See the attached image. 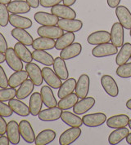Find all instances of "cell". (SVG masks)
<instances>
[{"instance_id": "18", "label": "cell", "mask_w": 131, "mask_h": 145, "mask_svg": "<svg viewBox=\"0 0 131 145\" xmlns=\"http://www.w3.org/2000/svg\"><path fill=\"white\" fill-rule=\"evenodd\" d=\"M116 15L119 22L126 29H131V12L124 6H118L116 8Z\"/></svg>"}, {"instance_id": "1", "label": "cell", "mask_w": 131, "mask_h": 145, "mask_svg": "<svg viewBox=\"0 0 131 145\" xmlns=\"http://www.w3.org/2000/svg\"><path fill=\"white\" fill-rule=\"evenodd\" d=\"M118 53V47L112 43H103L95 46L92 50V55L96 58H103L116 55Z\"/></svg>"}, {"instance_id": "10", "label": "cell", "mask_w": 131, "mask_h": 145, "mask_svg": "<svg viewBox=\"0 0 131 145\" xmlns=\"http://www.w3.org/2000/svg\"><path fill=\"white\" fill-rule=\"evenodd\" d=\"M57 25L63 31L75 33L83 28V22L76 19H61L58 20Z\"/></svg>"}, {"instance_id": "2", "label": "cell", "mask_w": 131, "mask_h": 145, "mask_svg": "<svg viewBox=\"0 0 131 145\" xmlns=\"http://www.w3.org/2000/svg\"><path fill=\"white\" fill-rule=\"evenodd\" d=\"M81 129L79 127H71L63 132L59 137V144L70 145L75 142L81 135Z\"/></svg>"}, {"instance_id": "40", "label": "cell", "mask_w": 131, "mask_h": 145, "mask_svg": "<svg viewBox=\"0 0 131 145\" xmlns=\"http://www.w3.org/2000/svg\"><path fill=\"white\" fill-rule=\"evenodd\" d=\"M79 97L75 93H71L64 98L60 99V101L58 103V106L62 110H69L72 108L75 104L78 102Z\"/></svg>"}, {"instance_id": "38", "label": "cell", "mask_w": 131, "mask_h": 145, "mask_svg": "<svg viewBox=\"0 0 131 145\" xmlns=\"http://www.w3.org/2000/svg\"><path fill=\"white\" fill-rule=\"evenodd\" d=\"M131 57V43L126 42L121 46L120 52H118L116 63L117 65H121L128 62Z\"/></svg>"}, {"instance_id": "7", "label": "cell", "mask_w": 131, "mask_h": 145, "mask_svg": "<svg viewBox=\"0 0 131 145\" xmlns=\"http://www.w3.org/2000/svg\"><path fill=\"white\" fill-rule=\"evenodd\" d=\"M83 124L88 127H98L107 121V116L103 112L87 114L82 118Z\"/></svg>"}, {"instance_id": "28", "label": "cell", "mask_w": 131, "mask_h": 145, "mask_svg": "<svg viewBox=\"0 0 131 145\" xmlns=\"http://www.w3.org/2000/svg\"><path fill=\"white\" fill-rule=\"evenodd\" d=\"M56 41L52 39L44 38V37H39L38 39H35L33 42L31 46L34 50H52L55 47Z\"/></svg>"}, {"instance_id": "6", "label": "cell", "mask_w": 131, "mask_h": 145, "mask_svg": "<svg viewBox=\"0 0 131 145\" xmlns=\"http://www.w3.org/2000/svg\"><path fill=\"white\" fill-rule=\"evenodd\" d=\"M26 70L30 79L34 82V84L36 86H41L44 82L42 69L34 63H27L26 65Z\"/></svg>"}, {"instance_id": "39", "label": "cell", "mask_w": 131, "mask_h": 145, "mask_svg": "<svg viewBox=\"0 0 131 145\" xmlns=\"http://www.w3.org/2000/svg\"><path fill=\"white\" fill-rule=\"evenodd\" d=\"M75 39V35L74 33L71 32H67V33H63L59 39L56 41V44H55V48L57 50H63L64 48L70 46L74 42V41Z\"/></svg>"}, {"instance_id": "20", "label": "cell", "mask_w": 131, "mask_h": 145, "mask_svg": "<svg viewBox=\"0 0 131 145\" xmlns=\"http://www.w3.org/2000/svg\"><path fill=\"white\" fill-rule=\"evenodd\" d=\"M82 52V45L79 42H73L70 46L64 48L60 52V57L65 60L71 59L79 56Z\"/></svg>"}, {"instance_id": "35", "label": "cell", "mask_w": 131, "mask_h": 145, "mask_svg": "<svg viewBox=\"0 0 131 145\" xmlns=\"http://www.w3.org/2000/svg\"><path fill=\"white\" fill-rule=\"evenodd\" d=\"M34 84L30 79L26 80L21 86L17 91V98L19 99H26L29 95L32 94L34 89Z\"/></svg>"}, {"instance_id": "22", "label": "cell", "mask_w": 131, "mask_h": 145, "mask_svg": "<svg viewBox=\"0 0 131 145\" xmlns=\"http://www.w3.org/2000/svg\"><path fill=\"white\" fill-rule=\"evenodd\" d=\"M8 105L12 108L13 112L21 117H27L30 114V108L21 101V99H13L8 101Z\"/></svg>"}, {"instance_id": "4", "label": "cell", "mask_w": 131, "mask_h": 145, "mask_svg": "<svg viewBox=\"0 0 131 145\" xmlns=\"http://www.w3.org/2000/svg\"><path fill=\"white\" fill-rule=\"evenodd\" d=\"M101 85L105 92L111 97H116L119 95V87L115 79L110 75H103L101 78Z\"/></svg>"}, {"instance_id": "47", "label": "cell", "mask_w": 131, "mask_h": 145, "mask_svg": "<svg viewBox=\"0 0 131 145\" xmlns=\"http://www.w3.org/2000/svg\"><path fill=\"white\" fill-rule=\"evenodd\" d=\"M7 41L4 38V36L0 33V52H6V51L7 50Z\"/></svg>"}, {"instance_id": "37", "label": "cell", "mask_w": 131, "mask_h": 145, "mask_svg": "<svg viewBox=\"0 0 131 145\" xmlns=\"http://www.w3.org/2000/svg\"><path fill=\"white\" fill-rule=\"evenodd\" d=\"M26 46H27L18 42L15 44L14 50H15L16 53L17 54V56L20 57V59H21L23 62L27 64V63H30L32 61L33 56L32 52H30V51Z\"/></svg>"}, {"instance_id": "41", "label": "cell", "mask_w": 131, "mask_h": 145, "mask_svg": "<svg viewBox=\"0 0 131 145\" xmlns=\"http://www.w3.org/2000/svg\"><path fill=\"white\" fill-rule=\"evenodd\" d=\"M17 91L16 88L13 87L0 89V101L5 102L14 99L17 96Z\"/></svg>"}, {"instance_id": "58", "label": "cell", "mask_w": 131, "mask_h": 145, "mask_svg": "<svg viewBox=\"0 0 131 145\" xmlns=\"http://www.w3.org/2000/svg\"><path fill=\"white\" fill-rule=\"evenodd\" d=\"M130 36H131V29H130Z\"/></svg>"}, {"instance_id": "24", "label": "cell", "mask_w": 131, "mask_h": 145, "mask_svg": "<svg viewBox=\"0 0 131 145\" xmlns=\"http://www.w3.org/2000/svg\"><path fill=\"white\" fill-rule=\"evenodd\" d=\"M130 118L125 114H118L112 116L107 120V125L109 128L112 129H117L126 127V125H129Z\"/></svg>"}, {"instance_id": "30", "label": "cell", "mask_w": 131, "mask_h": 145, "mask_svg": "<svg viewBox=\"0 0 131 145\" xmlns=\"http://www.w3.org/2000/svg\"><path fill=\"white\" fill-rule=\"evenodd\" d=\"M56 132L52 130H44L39 132L34 140L35 145H47L52 143L56 138Z\"/></svg>"}, {"instance_id": "56", "label": "cell", "mask_w": 131, "mask_h": 145, "mask_svg": "<svg viewBox=\"0 0 131 145\" xmlns=\"http://www.w3.org/2000/svg\"><path fill=\"white\" fill-rule=\"evenodd\" d=\"M11 2V0H0V3H3V4H8L9 3Z\"/></svg>"}, {"instance_id": "16", "label": "cell", "mask_w": 131, "mask_h": 145, "mask_svg": "<svg viewBox=\"0 0 131 145\" xmlns=\"http://www.w3.org/2000/svg\"><path fill=\"white\" fill-rule=\"evenodd\" d=\"M7 10L12 14H26L30 11L31 7L24 0H13L7 4Z\"/></svg>"}, {"instance_id": "36", "label": "cell", "mask_w": 131, "mask_h": 145, "mask_svg": "<svg viewBox=\"0 0 131 145\" xmlns=\"http://www.w3.org/2000/svg\"><path fill=\"white\" fill-rule=\"evenodd\" d=\"M29 75L26 71L21 70L17 71L13 73L10 78H8V86L13 88H16L17 86H20L26 80L28 79Z\"/></svg>"}, {"instance_id": "17", "label": "cell", "mask_w": 131, "mask_h": 145, "mask_svg": "<svg viewBox=\"0 0 131 145\" xmlns=\"http://www.w3.org/2000/svg\"><path fill=\"white\" fill-rule=\"evenodd\" d=\"M19 128L21 136L26 143L32 144L34 142L36 136L34 135V131L33 130L32 126L28 121L26 120L21 121L19 123Z\"/></svg>"}, {"instance_id": "44", "label": "cell", "mask_w": 131, "mask_h": 145, "mask_svg": "<svg viewBox=\"0 0 131 145\" xmlns=\"http://www.w3.org/2000/svg\"><path fill=\"white\" fill-rule=\"evenodd\" d=\"M13 111L10 106L4 104L3 101H0V115L3 118H9L13 115Z\"/></svg>"}, {"instance_id": "14", "label": "cell", "mask_w": 131, "mask_h": 145, "mask_svg": "<svg viewBox=\"0 0 131 145\" xmlns=\"http://www.w3.org/2000/svg\"><path fill=\"white\" fill-rule=\"evenodd\" d=\"M63 30L58 26L51 25V26H40L37 29V33L39 37H44L52 39H58L62 34Z\"/></svg>"}, {"instance_id": "52", "label": "cell", "mask_w": 131, "mask_h": 145, "mask_svg": "<svg viewBox=\"0 0 131 145\" xmlns=\"http://www.w3.org/2000/svg\"><path fill=\"white\" fill-rule=\"evenodd\" d=\"M63 4L64 5H66L68 7H71L72 5H74L76 2V0H63Z\"/></svg>"}, {"instance_id": "9", "label": "cell", "mask_w": 131, "mask_h": 145, "mask_svg": "<svg viewBox=\"0 0 131 145\" xmlns=\"http://www.w3.org/2000/svg\"><path fill=\"white\" fill-rule=\"evenodd\" d=\"M90 87V79L89 75L87 74H82L79 76L76 87H75V94L77 95L79 99H84L87 97Z\"/></svg>"}, {"instance_id": "46", "label": "cell", "mask_w": 131, "mask_h": 145, "mask_svg": "<svg viewBox=\"0 0 131 145\" xmlns=\"http://www.w3.org/2000/svg\"><path fill=\"white\" fill-rule=\"evenodd\" d=\"M8 86V78H7L6 72L3 67L0 65V87L7 88Z\"/></svg>"}, {"instance_id": "31", "label": "cell", "mask_w": 131, "mask_h": 145, "mask_svg": "<svg viewBox=\"0 0 131 145\" xmlns=\"http://www.w3.org/2000/svg\"><path fill=\"white\" fill-rule=\"evenodd\" d=\"M61 119L65 124L71 127H80L83 125L82 118H80L75 112L73 113L69 111H64L62 113Z\"/></svg>"}, {"instance_id": "43", "label": "cell", "mask_w": 131, "mask_h": 145, "mask_svg": "<svg viewBox=\"0 0 131 145\" xmlns=\"http://www.w3.org/2000/svg\"><path fill=\"white\" fill-rule=\"evenodd\" d=\"M9 12L6 4L0 3V26L6 27L9 23Z\"/></svg>"}, {"instance_id": "32", "label": "cell", "mask_w": 131, "mask_h": 145, "mask_svg": "<svg viewBox=\"0 0 131 145\" xmlns=\"http://www.w3.org/2000/svg\"><path fill=\"white\" fill-rule=\"evenodd\" d=\"M32 56L33 59L35 61L48 67L52 65L54 62V58L52 55L43 50H34L32 52Z\"/></svg>"}, {"instance_id": "8", "label": "cell", "mask_w": 131, "mask_h": 145, "mask_svg": "<svg viewBox=\"0 0 131 145\" xmlns=\"http://www.w3.org/2000/svg\"><path fill=\"white\" fill-rule=\"evenodd\" d=\"M124 27L120 22H116L113 24L111 29V42L116 47L123 46L124 40Z\"/></svg>"}, {"instance_id": "50", "label": "cell", "mask_w": 131, "mask_h": 145, "mask_svg": "<svg viewBox=\"0 0 131 145\" xmlns=\"http://www.w3.org/2000/svg\"><path fill=\"white\" fill-rule=\"evenodd\" d=\"M10 144L11 142L7 136H5L4 135L0 136V145H9Z\"/></svg>"}, {"instance_id": "3", "label": "cell", "mask_w": 131, "mask_h": 145, "mask_svg": "<svg viewBox=\"0 0 131 145\" xmlns=\"http://www.w3.org/2000/svg\"><path fill=\"white\" fill-rule=\"evenodd\" d=\"M42 73L44 80L47 83L48 86H49L53 89H59L60 86L62 85V79L57 75V73L50 69L48 66H46L42 69Z\"/></svg>"}, {"instance_id": "48", "label": "cell", "mask_w": 131, "mask_h": 145, "mask_svg": "<svg viewBox=\"0 0 131 145\" xmlns=\"http://www.w3.org/2000/svg\"><path fill=\"white\" fill-rule=\"evenodd\" d=\"M7 124L6 121L4 120L3 117L0 115V135H3L7 133Z\"/></svg>"}, {"instance_id": "15", "label": "cell", "mask_w": 131, "mask_h": 145, "mask_svg": "<svg viewBox=\"0 0 131 145\" xmlns=\"http://www.w3.org/2000/svg\"><path fill=\"white\" fill-rule=\"evenodd\" d=\"M51 13L61 19H75L76 12L71 7L66 5H56L51 8Z\"/></svg>"}, {"instance_id": "29", "label": "cell", "mask_w": 131, "mask_h": 145, "mask_svg": "<svg viewBox=\"0 0 131 145\" xmlns=\"http://www.w3.org/2000/svg\"><path fill=\"white\" fill-rule=\"evenodd\" d=\"M53 70L57 73V75L62 80H66L69 78V72L68 69L66 65L65 59L61 57H57L54 59L53 62Z\"/></svg>"}, {"instance_id": "5", "label": "cell", "mask_w": 131, "mask_h": 145, "mask_svg": "<svg viewBox=\"0 0 131 145\" xmlns=\"http://www.w3.org/2000/svg\"><path fill=\"white\" fill-rule=\"evenodd\" d=\"M5 57H6V62L7 65L10 67L11 69L13 71H21L23 69V61L20 59V57L16 53L14 48L9 47L5 52Z\"/></svg>"}, {"instance_id": "55", "label": "cell", "mask_w": 131, "mask_h": 145, "mask_svg": "<svg viewBox=\"0 0 131 145\" xmlns=\"http://www.w3.org/2000/svg\"><path fill=\"white\" fill-rule=\"evenodd\" d=\"M125 106H126V108H127L128 109L131 110V99H130L128 101H127V102H126Z\"/></svg>"}, {"instance_id": "21", "label": "cell", "mask_w": 131, "mask_h": 145, "mask_svg": "<svg viewBox=\"0 0 131 145\" xmlns=\"http://www.w3.org/2000/svg\"><path fill=\"white\" fill-rule=\"evenodd\" d=\"M7 136L8 137L11 144H18L21 140L19 124L16 121H10L7 126Z\"/></svg>"}, {"instance_id": "59", "label": "cell", "mask_w": 131, "mask_h": 145, "mask_svg": "<svg viewBox=\"0 0 131 145\" xmlns=\"http://www.w3.org/2000/svg\"><path fill=\"white\" fill-rule=\"evenodd\" d=\"M130 59H131V57H130Z\"/></svg>"}, {"instance_id": "33", "label": "cell", "mask_w": 131, "mask_h": 145, "mask_svg": "<svg viewBox=\"0 0 131 145\" xmlns=\"http://www.w3.org/2000/svg\"><path fill=\"white\" fill-rule=\"evenodd\" d=\"M76 83L77 82L75 78H68L66 80L65 82L62 83V85L59 88L58 92V98L62 99L68 95H71V93H74V91H75Z\"/></svg>"}, {"instance_id": "53", "label": "cell", "mask_w": 131, "mask_h": 145, "mask_svg": "<svg viewBox=\"0 0 131 145\" xmlns=\"http://www.w3.org/2000/svg\"><path fill=\"white\" fill-rule=\"evenodd\" d=\"M4 61H6V57H5V54L3 52H0V64L3 63Z\"/></svg>"}, {"instance_id": "12", "label": "cell", "mask_w": 131, "mask_h": 145, "mask_svg": "<svg viewBox=\"0 0 131 145\" xmlns=\"http://www.w3.org/2000/svg\"><path fill=\"white\" fill-rule=\"evenodd\" d=\"M62 113V109H61L58 106H56L41 110L38 115V118L43 121H54L61 118Z\"/></svg>"}, {"instance_id": "25", "label": "cell", "mask_w": 131, "mask_h": 145, "mask_svg": "<svg viewBox=\"0 0 131 145\" xmlns=\"http://www.w3.org/2000/svg\"><path fill=\"white\" fill-rule=\"evenodd\" d=\"M12 36L26 46H31L34 42L32 36L24 29L15 28L12 30Z\"/></svg>"}, {"instance_id": "51", "label": "cell", "mask_w": 131, "mask_h": 145, "mask_svg": "<svg viewBox=\"0 0 131 145\" xmlns=\"http://www.w3.org/2000/svg\"><path fill=\"white\" fill-rule=\"evenodd\" d=\"M26 1L29 3V5L33 8H37L40 5L39 0H26Z\"/></svg>"}, {"instance_id": "11", "label": "cell", "mask_w": 131, "mask_h": 145, "mask_svg": "<svg viewBox=\"0 0 131 145\" xmlns=\"http://www.w3.org/2000/svg\"><path fill=\"white\" fill-rule=\"evenodd\" d=\"M34 19L38 24L44 26L57 25L59 20V18L57 16L52 13H48L45 12H36L34 16Z\"/></svg>"}, {"instance_id": "34", "label": "cell", "mask_w": 131, "mask_h": 145, "mask_svg": "<svg viewBox=\"0 0 131 145\" xmlns=\"http://www.w3.org/2000/svg\"><path fill=\"white\" fill-rule=\"evenodd\" d=\"M129 130L126 127L117 128L111 132L108 137V143L111 145H116L120 144L123 139L129 135Z\"/></svg>"}, {"instance_id": "26", "label": "cell", "mask_w": 131, "mask_h": 145, "mask_svg": "<svg viewBox=\"0 0 131 145\" xmlns=\"http://www.w3.org/2000/svg\"><path fill=\"white\" fill-rule=\"evenodd\" d=\"M40 94L43 99L44 105L48 108L56 107L58 105L57 99L54 96L53 91L49 86H44L41 87Z\"/></svg>"}, {"instance_id": "57", "label": "cell", "mask_w": 131, "mask_h": 145, "mask_svg": "<svg viewBox=\"0 0 131 145\" xmlns=\"http://www.w3.org/2000/svg\"><path fill=\"white\" fill-rule=\"evenodd\" d=\"M129 127L130 128V130H131V119H130V121H129Z\"/></svg>"}, {"instance_id": "45", "label": "cell", "mask_w": 131, "mask_h": 145, "mask_svg": "<svg viewBox=\"0 0 131 145\" xmlns=\"http://www.w3.org/2000/svg\"><path fill=\"white\" fill-rule=\"evenodd\" d=\"M63 0H39V3L41 7L48 8V7H52L56 5H58Z\"/></svg>"}, {"instance_id": "42", "label": "cell", "mask_w": 131, "mask_h": 145, "mask_svg": "<svg viewBox=\"0 0 131 145\" xmlns=\"http://www.w3.org/2000/svg\"><path fill=\"white\" fill-rule=\"evenodd\" d=\"M116 74L121 78H131V62L119 65L116 69Z\"/></svg>"}, {"instance_id": "54", "label": "cell", "mask_w": 131, "mask_h": 145, "mask_svg": "<svg viewBox=\"0 0 131 145\" xmlns=\"http://www.w3.org/2000/svg\"><path fill=\"white\" fill-rule=\"evenodd\" d=\"M126 142L128 144L131 145V133H129V135L126 136Z\"/></svg>"}, {"instance_id": "23", "label": "cell", "mask_w": 131, "mask_h": 145, "mask_svg": "<svg viewBox=\"0 0 131 145\" xmlns=\"http://www.w3.org/2000/svg\"><path fill=\"white\" fill-rule=\"evenodd\" d=\"M9 23L15 28L24 29H30L32 26V20L27 17L21 16L19 14H11L9 16Z\"/></svg>"}, {"instance_id": "49", "label": "cell", "mask_w": 131, "mask_h": 145, "mask_svg": "<svg viewBox=\"0 0 131 145\" xmlns=\"http://www.w3.org/2000/svg\"><path fill=\"white\" fill-rule=\"evenodd\" d=\"M121 0H107V5L111 8H116L120 5Z\"/></svg>"}, {"instance_id": "19", "label": "cell", "mask_w": 131, "mask_h": 145, "mask_svg": "<svg viewBox=\"0 0 131 145\" xmlns=\"http://www.w3.org/2000/svg\"><path fill=\"white\" fill-rule=\"evenodd\" d=\"M95 99L93 97H85L78 101L75 105L73 107V111L77 115L84 114L89 111L93 106L95 105Z\"/></svg>"}, {"instance_id": "13", "label": "cell", "mask_w": 131, "mask_h": 145, "mask_svg": "<svg viewBox=\"0 0 131 145\" xmlns=\"http://www.w3.org/2000/svg\"><path fill=\"white\" fill-rule=\"evenodd\" d=\"M111 41V33L106 30H98L90 33L87 39V42L90 45L97 46L99 44L107 43Z\"/></svg>"}, {"instance_id": "27", "label": "cell", "mask_w": 131, "mask_h": 145, "mask_svg": "<svg viewBox=\"0 0 131 145\" xmlns=\"http://www.w3.org/2000/svg\"><path fill=\"white\" fill-rule=\"evenodd\" d=\"M43 104L44 102H43L41 94L39 92L33 93L30 98V105H29L30 114L34 117L38 116L42 109Z\"/></svg>"}]
</instances>
